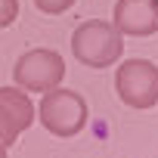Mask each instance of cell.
<instances>
[{"instance_id": "cell-1", "label": "cell", "mask_w": 158, "mask_h": 158, "mask_svg": "<svg viewBox=\"0 0 158 158\" xmlns=\"http://www.w3.org/2000/svg\"><path fill=\"white\" fill-rule=\"evenodd\" d=\"M71 53L87 68H109L124 53V34L106 19H87L71 34Z\"/></svg>"}, {"instance_id": "cell-2", "label": "cell", "mask_w": 158, "mask_h": 158, "mask_svg": "<svg viewBox=\"0 0 158 158\" xmlns=\"http://www.w3.org/2000/svg\"><path fill=\"white\" fill-rule=\"evenodd\" d=\"M87 118H90L87 99L77 93V90L53 87V90L44 93V99L37 106V121L44 124V130H50L59 139L77 136V133L87 127Z\"/></svg>"}, {"instance_id": "cell-3", "label": "cell", "mask_w": 158, "mask_h": 158, "mask_svg": "<svg viewBox=\"0 0 158 158\" xmlns=\"http://www.w3.org/2000/svg\"><path fill=\"white\" fill-rule=\"evenodd\" d=\"M115 93L130 109H155L158 106V65L149 59H127L115 71Z\"/></svg>"}, {"instance_id": "cell-4", "label": "cell", "mask_w": 158, "mask_h": 158, "mask_svg": "<svg viewBox=\"0 0 158 158\" xmlns=\"http://www.w3.org/2000/svg\"><path fill=\"white\" fill-rule=\"evenodd\" d=\"M13 77H16V87H22L25 93H47L62 84L65 62L56 50L37 47V50H28L16 59Z\"/></svg>"}, {"instance_id": "cell-5", "label": "cell", "mask_w": 158, "mask_h": 158, "mask_svg": "<svg viewBox=\"0 0 158 158\" xmlns=\"http://www.w3.org/2000/svg\"><path fill=\"white\" fill-rule=\"evenodd\" d=\"M34 124V102L22 87H0V143L6 149Z\"/></svg>"}, {"instance_id": "cell-6", "label": "cell", "mask_w": 158, "mask_h": 158, "mask_svg": "<svg viewBox=\"0 0 158 158\" xmlns=\"http://www.w3.org/2000/svg\"><path fill=\"white\" fill-rule=\"evenodd\" d=\"M112 25L127 37H152L158 31V0H118Z\"/></svg>"}, {"instance_id": "cell-7", "label": "cell", "mask_w": 158, "mask_h": 158, "mask_svg": "<svg viewBox=\"0 0 158 158\" xmlns=\"http://www.w3.org/2000/svg\"><path fill=\"white\" fill-rule=\"evenodd\" d=\"M74 3H77V0H34V6L40 13H47V16H59V13L71 10Z\"/></svg>"}, {"instance_id": "cell-8", "label": "cell", "mask_w": 158, "mask_h": 158, "mask_svg": "<svg viewBox=\"0 0 158 158\" xmlns=\"http://www.w3.org/2000/svg\"><path fill=\"white\" fill-rule=\"evenodd\" d=\"M19 19V0H0V28H10Z\"/></svg>"}, {"instance_id": "cell-9", "label": "cell", "mask_w": 158, "mask_h": 158, "mask_svg": "<svg viewBox=\"0 0 158 158\" xmlns=\"http://www.w3.org/2000/svg\"><path fill=\"white\" fill-rule=\"evenodd\" d=\"M0 158H10V149H6L3 143H0Z\"/></svg>"}]
</instances>
